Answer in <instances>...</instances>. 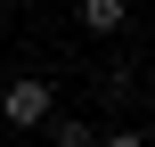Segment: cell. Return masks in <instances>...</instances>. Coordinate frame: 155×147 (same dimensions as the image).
<instances>
[{
    "instance_id": "obj_4",
    "label": "cell",
    "mask_w": 155,
    "mask_h": 147,
    "mask_svg": "<svg viewBox=\"0 0 155 147\" xmlns=\"http://www.w3.org/2000/svg\"><path fill=\"white\" fill-rule=\"evenodd\" d=\"M98 147H147V131H98Z\"/></svg>"
},
{
    "instance_id": "obj_5",
    "label": "cell",
    "mask_w": 155,
    "mask_h": 147,
    "mask_svg": "<svg viewBox=\"0 0 155 147\" xmlns=\"http://www.w3.org/2000/svg\"><path fill=\"white\" fill-rule=\"evenodd\" d=\"M147 147H155V123H147Z\"/></svg>"
},
{
    "instance_id": "obj_3",
    "label": "cell",
    "mask_w": 155,
    "mask_h": 147,
    "mask_svg": "<svg viewBox=\"0 0 155 147\" xmlns=\"http://www.w3.org/2000/svg\"><path fill=\"white\" fill-rule=\"evenodd\" d=\"M41 131H49V147H98V123H82V115H57V106H49V123H41Z\"/></svg>"
},
{
    "instance_id": "obj_1",
    "label": "cell",
    "mask_w": 155,
    "mask_h": 147,
    "mask_svg": "<svg viewBox=\"0 0 155 147\" xmlns=\"http://www.w3.org/2000/svg\"><path fill=\"white\" fill-rule=\"evenodd\" d=\"M49 106H57V82H49V74H16V82L0 90V123H8V131H41Z\"/></svg>"
},
{
    "instance_id": "obj_2",
    "label": "cell",
    "mask_w": 155,
    "mask_h": 147,
    "mask_svg": "<svg viewBox=\"0 0 155 147\" xmlns=\"http://www.w3.org/2000/svg\"><path fill=\"white\" fill-rule=\"evenodd\" d=\"M74 16H82L90 41H114V33L131 25V0H74Z\"/></svg>"
},
{
    "instance_id": "obj_6",
    "label": "cell",
    "mask_w": 155,
    "mask_h": 147,
    "mask_svg": "<svg viewBox=\"0 0 155 147\" xmlns=\"http://www.w3.org/2000/svg\"><path fill=\"white\" fill-rule=\"evenodd\" d=\"M41 8H57V0H41Z\"/></svg>"
}]
</instances>
